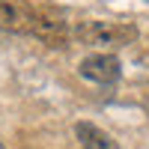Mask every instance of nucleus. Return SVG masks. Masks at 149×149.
<instances>
[{
    "mask_svg": "<svg viewBox=\"0 0 149 149\" xmlns=\"http://www.w3.org/2000/svg\"><path fill=\"white\" fill-rule=\"evenodd\" d=\"M0 149H6V146H3V143H0Z\"/></svg>",
    "mask_w": 149,
    "mask_h": 149,
    "instance_id": "obj_6",
    "label": "nucleus"
},
{
    "mask_svg": "<svg viewBox=\"0 0 149 149\" xmlns=\"http://www.w3.org/2000/svg\"><path fill=\"white\" fill-rule=\"evenodd\" d=\"M36 6L27 0H0V27L9 33H33Z\"/></svg>",
    "mask_w": 149,
    "mask_h": 149,
    "instance_id": "obj_4",
    "label": "nucleus"
},
{
    "mask_svg": "<svg viewBox=\"0 0 149 149\" xmlns=\"http://www.w3.org/2000/svg\"><path fill=\"white\" fill-rule=\"evenodd\" d=\"M74 36L93 48H116V45H128L131 39H137V27L119 24V21H81L74 27Z\"/></svg>",
    "mask_w": 149,
    "mask_h": 149,
    "instance_id": "obj_1",
    "label": "nucleus"
},
{
    "mask_svg": "<svg viewBox=\"0 0 149 149\" xmlns=\"http://www.w3.org/2000/svg\"><path fill=\"white\" fill-rule=\"evenodd\" d=\"M78 72H81V78L93 81V84H116L119 74H122L119 60H116L113 54H104V51H102V54L84 57L81 66H78Z\"/></svg>",
    "mask_w": 149,
    "mask_h": 149,
    "instance_id": "obj_3",
    "label": "nucleus"
},
{
    "mask_svg": "<svg viewBox=\"0 0 149 149\" xmlns=\"http://www.w3.org/2000/svg\"><path fill=\"white\" fill-rule=\"evenodd\" d=\"M74 137H78V143L84 149H119L116 140L110 137L104 128H98V125H93V122H86V119L74 122Z\"/></svg>",
    "mask_w": 149,
    "mask_h": 149,
    "instance_id": "obj_5",
    "label": "nucleus"
},
{
    "mask_svg": "<svg viewBox=\"0 0 149 149\" xmlns=\"http://www.w3.org/2000/svg\"><path fill=\"white\" fill-rule=\"evenodd\" d=\"M33 36L42 39L51 48H63L69 42V24L63 21V15L54 9H36V24H33Z\"/></svg>",
    "mask_w": 149,
    "mask_h": 149,
    "instance_id": "obj_2",
    "label": "nucleus"
}]
</instances>
